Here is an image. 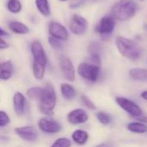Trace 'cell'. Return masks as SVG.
Instances as JSON below:
<instances>
[{
	"instance_id": "3",
	"label": "cell",
	"mask_w": 147,
	"mask_h": 147,
	"mask_svg": "<svg viewBox=\"0 0 147 147\" xmlns=\"http://www.w3.org/2000/svg\"><path fill=\"white\" fill-rule=\"evenodd\" d=\"M57 102V95L53 86L51 84H47L44 87V92L38 101V107L40 111L45 115L53 113Z\"/></svg>"
},
{
	"instance_id": "32",
	"label": "cell",
	"mask_w": 147,
	"mask_h": 147,
	"mask_svg": "<svg viewBox=\"0 0 147 147\" xmlns=\"http://www.w3.org/2000/svg\"><path fill=\"white\" fill-rule=\"evenodd\" d=\"M90 61H91V64L101 66V58H100V56L98 54L90 55Z\"/></svg>"
},
{
	"instance_id": "7",
	"label": "cell",
	"mask_w": 147,
	"mask_h": 147,
	"mask_svg": "<svg viewBox=\"0 0 147 147\" xmlns=\"http://www.w3.org/2000/svg\"><path fill=\"white\" fill-rule=\"evenodd\" d=\"M59 67L63 77L69 82L75 80V68L71 60L66 56H61L59 59Z\"/></svg>"
},
{
	"instance_id": "19",
	"label": "cell",
	"mask_w": 147,
	"mask_h": 147,
	"mask_svg": "<svg viewBox=\"0 0 147 147\" xmlns=\"http://www.w3.org/2000/svg\"><path fill=\"white\" fill-rule=\"evenodd\" d=\"M60 92L63 97L66 100H71L77 95L76 90L69 84H62L60 85Z\"/></svg>"
},
{
	"instance_id": "2",
	"label": "cell",
	"mask_w": 147,
	"mask_h": 147,
	"mask_svg": "<svg viewBox=\"0 0 147 147\" xmlns=\"http://www.w3.org/2000/svg\"><path fill=\"white\" fill-rule=\"evenodd\" d=\"M115 45L120 53L131 60H137L142 55V48L130 39L118 36L115 40Z\"/></svg>"
},
{
	"instance_id": "9",
	"label": "cell",
	"mask_w": 147,
	"mask_h": 147,
	"mask_svg": "<svg viewBox=\"0 0 147 147\" xmlns=\"http://www.w3.org/2000/svg\"><path fill=\"white\" fill-rule=\"evenodd\" d=\"M48 31H49L50 36L54 37L62 41L67 40L69 37V33L67 29L65 28V27H64L62 24L56 22H51L49 23Z\"/></svg>"
},
{
	"instance_id": "11",
	"label": "cell",
	"mask_w": 147,
	"mask_h": 147,
	"mask_svg": "<svg viewBox=\"0 0 147 147\" xmlns=\"http://www.w3.org/2000/svg\"><path fill=\"white\" fill-rule=\"evenodd\" d=\"M38 127L42 132L51 134H57L62 129L61 125L58 121L48 118H41L38 121Z\"/></svg>"
},
{
	"instance_id": "35",
	"label": "cell",
	"mask_w": 147,
	"mask_h": 147,
	"mask_svg": "<svg viewBox=\"0 0 147 147\" xmlns=\"http://www.w3.org/2000/svg\"><path fill=\"white\" fill-rule=\"evenodd\" d=\"M0 36H1V38H3V37H4V36H9V34H8V33L5 32L3 28H1V29H0Z\"/></svg>"
},
{
	"instance_id": "28",
	"label": "cell",
	"mask_w": 147,
	"mask_h": 147,
	"mask_svg": "<svg viewBox=\"0 0 147 147\" xmlns=\"http://www.w3.org/2000/svg\"><path fill=\"white\" fill-rule=\"evenodd\" d=\"M10 121V119L9 117V115L3 110L0 111V127H4L5 126H7Z\"/></svg>"
},
{
	"instance_id": "14",
	"label": "cell",
	"mask_w": 147,
	"mask_h": 147,
	"mask_svg": "<svg viewBox=\"0 0 147 147\" xmlns=\"http://www.w3.org/2000/svg\"><path fill=\"white\" fill-rule=\"evenodd\" d=\"M13 106L16 113L18 115H22L26 108V98L21 92H16L13 96Z\"/></svg>"
},
{
	"instance_id": "20",
	"label": "cell",
	"mask_w": 147,
	"mask_h": 147,
	"mask_svg": "<svg viewBox=\"0 0 147 147\" xmlns=\"http://www.w3.org/2000/svg\"><path fill=\"white\" fill-rule=\"evenodd\" d=\"M129 75L134 80L147 81V69L134 68L129 71Z\"/></svg>"
},
{
	"instance_id": "33",
	"label": "cell",
	"mask_w": 147,
	"mask_h": 147,
	"mask_svg": "<svg viewBox=\"0 0 147 147\" xmlns=\"http://www.w3.org/2000/svg\"><path fill=\"white\" fill-rule=\"evenodd\" d=\"M8 47H9L8 43H7L3 38H1V39H0V49L3 50V49L8 48Z\"/></svg>"
},
{
	"instance_id": "5",
	"label": "cell",
	"mask_w": 147,
	"mask_h": 147,
	"mask_svg": "<svg viewBox=\"0 0 147 147\" xmlns=\"http://www.w3.org/2000/svg\"><path fill=\"white\" fill-rule=\"evenodd\" d=\"M115 102L120 106V108H121L124 111H126L128 115H130L135 119L143 115L140 107L137 105L134 102L126 97H116Z\"/></svg>"
},
{
	"instance_id": "24",
	"label": "cell",
	"mask_w": 147,
	"mask_h": 147,
	"mask_svg": "<svg viewBox=\"0 0 147 147\" xmlns=\"http://www.w3.org/2000/svg\"><path fill=\"white\" fill-rule=\"evenodd\" d=\"M7 8L11 13L17 14L22 10V3L19 0H9L7 3Z\"/></svg>"
},
{
	"instance_id": "4",
	"label": "cell",
	"mask_w": 147,
	"mask_h": 147,
	"mask_svg": "<svg viewBox=\"0 0 147 147\" xmlns=\"http://www.w3.org/2000/svg\"><path fill=\"white\" fill-rule=\"evenodd\" d=\"M101 69L100 66L90 63H81L78 66V73L81 78L89 81L96 82L100 76Z\"/></svg>"
},
{
	"instance_id": "6",
	"label": "cell",
	"mask_w": 147,
	"mask_h": 147,
	"mask_svg": "<svg viewBox=\"0 0 147 147\" xmlns=\"http://www.w3.org/2000/svg\"><path fill=\"white\" fill-rule=\"evenodd\" d=\"M88 28V22L87 20L79 16V15H73L70 21V29L71 31L77 35L84 34Z\"/></svg>"
},
{
	"instance_id": "10",
	"label": "cell",
	"mask_w": 147,
	"mask_h": 147,
	"mask_svg": "<svg viewBox=\"0 0 147 147\" xmlns=\"http://www.w3.org/2000/svg\"><path fill=\"white\" fill-rule=\"evenodd\" d=\"M30 50L34 58V61L40 63L42 65H47V57L46 52L43 48V46L39 40H34L31 43Z\"/></svg>"
},
{
	"instance_id": "22",
	"label": "cell",
	"mask_w": 147,
	"mask_h": 147,
	"mask_svg": "<svg viewBox=\"0 0 147 147\" xmlns=\"http://www.w3.org/2000/svg\"><path fill=\"white\" fill-rule=\"evenodd\" d=\"M35 4L37 9L41 15L45 16H48L50 15L51 10H50L48 0H35Z\"/></svg>"
},
{
	"instance_id": "31",
	"label": "cell",
	"mask_w": 147,
	"mask_h": 147,
	"mask_svg": "<svg viewBox=\"0 0 147 147\" xmlns=\"http://www.w3.org/2000/svg\"><path fill=\"white\" fill-rule=\"evenodd\" d=\"M89 1H90V0H73L71 3V8H78V7L85 4Z\"/></svg>"
},
{
	"instance_id": "12",
	"label": "cell",
	"mask_w": 147,
	"mask_h": 147,
	"mask_svg": "<svg viewBox=\"0 0 147 147\" xmlns=\"http://www.w3.org/2000/svg\"><path fill=\"white\" fill-rule=\"evenodd\" d=\"M89 120L87 112L82 109H77L71 110L67 115V121L72 125H78L85 123Z\"/></svg>"
},
{
	"instance_id": "15",
	"label": "cell",
	"mask_w": 147,
	"mask_h": 147,
	"mask_svg": "<svg viewBox=\"0 0 147 147\" xmlns=\"http://www.w3.org/2000/svg\"><path fill=\"white\" fill-rule=\"evenodd\" d=\"M13 74V65L11 61H5L0 65V78L2 80H9Z\"/></svg>"
},
{
	"instance_id": "1",
	"label": "cell",
	"mask_w": 147,
	"mask_h": 147,
	"mask_svg": "<svg viewBox=\"0 0 147 147\" xmlns=\"http://www.w3.org/2000/svg\"><path fill=\"white\" fill-rule=\"evenodd\" d=\"M137 8V3L134 0H120L112 7L111 15L115 20L127 21L135 15Z\"/></svg>"
},
{
	"instance_id": "13",
	"label": "cell",
	"mask_w": 147,
	"mask_h": 147,
	"mask_svg": "<svg viewBox=\"0 0 147 147\" xmlns=\"http://www.w3.org/2000/svg\"><path fill=\"white\" fill-rule=\"evenodd\" d=\"M15 132L21 139L27 141H34L38 138V133L36 129L30 126L16 127L15 129Z\"/></svg>"
},
{
	"instance_id": "25",
	"label": "cell",
	"mask_w": 147,
	"mask_h": 147,
	"mask_svg": "<svg viewBox=\"0 0 147 147\" xmlns=\"http://www.w3.org/2000/svg\"><path fill=\"white\" fill-rule=\"evenodd\" d=\"M101 50H102V45L98 41L91 42L88 47V51H89L90 55H96V54L99 55Z\"/></svg>"
},
{
	"instance_id": "8",
	"label": "cell",
	"mask_w": 147,
	"mask_h": 147,
	"mask_svg": "<svg viewBox=\"0 0 147 147\" xmlns=\"http://www.w3.org/2000/svg\"><path fill=\"white\" fill-rule=\"evenodd\" d=\"M115 26V19L113 16H104L96 25L95 30L101 35H109L111 34L114 31Z\"/></svg>"
},
{
	"instance_id": "29",
	"label": "cell",
	"mask_w": 147,
	"mask_h": 147,
	"mask_svg": "<svg viewBox=\"0 0 147 147\" xmlns=\"http://www.w3.org/2000/svg\"><path fill=\"white\" fill-rule=\"evenodd\" d=\"M81 102H82L83 104H84L86 108H88L89 109H91V110L96 109L95 104H94V103L92 102V101L90 100L86 96H84V95H82V96H81Z\"/></svg>"
},
{
	"instance_id": "34",
	"label": "cell",
	"mask_w": 147,
	"mask_h": 147,
	"mask_svg": "<svg viewBox=\"0 0 147 147\" xmlns=\"http://www.w3.org/2000/svg\"><path fill=\"white\" fill-rule=\"evenodd\" d=\"M136 120H138L139 121L143 122V123H147V116L146 115H144L139 116L138 118H136Z\"/></svg>"
},
{
	"instance_id": "17",
	"label": "cell",
	"mask_w": 147,
	"mask_h": 147,
	"mask_svg": "<svg viewBox=\"0 0 147 147\" xmlns=\"http://www.w3.org/2000/svg\"><path fill=\"white\" fill-rule=\"evenodd\" d=\"M71 138H72V140H73V141L75 143H77L78 145L83 146L88 141L89 134H88L87 132H85L84 130L78 129V130L73 132V134L71 135Z\"/></svg>"
},
{
	"instance_id": "16",
	"label": "cell",
	"mask_w": 147,
	"mask_h": 147,
	"mask_svg": "<svg viewBox=\"0 0 147 147\" xmlns=\"http://www.w3.org/2000/svg\"><path fill=\"white\" fill-rule=\"evenodd\" d=\"M9 28L12 32H14L17 34H27L30 31L29 28L27 25H25L22 22H16V21L10 22L9 23Z\"/></svg>"
},
{
	"instance_id": "38",
	"label": "cell",
	"mask_w": 147,
	"mask_h": 147,
	"mask_svg": "<svg viewBox=\"0 0 147 147\" xmlns=\"http://www.w3.org/2000/svg\"><path fill=\"white\" fill-rule=\"evenodd\" d=\"M59 1H67V0H59Z\"/></svg>"
},
{
	"instance_id": "27",
	"label": "cell",
	"mask_w": 147,
	"mask_h": 147,
	"mask_svg": "<svg viewBox=\"0 0 147 147\" xmlns=\"http://www.w3.org/2000/svg\"><path fill=\"white\" fill-rule=\"evenodd\" d=\"M71 142L69 139L67 138H59L51 146V147H71Z\"/></svg>"
},
{
	"instance_id": "36",
	"label": "cell",
	"mask_w": 147,
	"mask_h": 147,
	"mask_svg": "<svg viewBox=\"0 0 147 147\" xmlns=\"http://www.w3.org/2000/svg\"><path fill=\"white\" fill-rule=\"evenodd\" d=\"M140 96H141V97H142L144 100L147 101V90H145V91L141 92V94H140Z\"/></svg>"
},
{
	"instance_id": "30",
	"label": "cell",
	"mask_w": 147,
	"mask_h": 147,
	"mask_svg": "<svg viewBox=\"0 0 147 147\" xmlns=\"http://www.w3.org/2000/svg\"><path fill=\"white\" fill-rule=\"evenodd\" d=\"M49 43L50 45L53 47V48H56V49H59V48H61L63 47V43H62V40H58L54 37H52L50 36L49 37Z\"/></svg>"
},
{
	"instance_id": "37",
	"label": "cell",
	"mask_w": 147,
	"mask_h": 147,
	"mask_svg": "<svg viewBox=\"0 0 147 147\" xmlns=\"http://www.w3.org/2000/svg\"><path fill=\"white\" fill-rule=\"evenodd\" d=\"M145 29H146V30H147V25H146V26H145Z\"/></svg>"
},
{
	"instance_id": "18",
	"label": "cell",
	"mask_w": 147,
	"mask_h": 147,
	"mask_svg": "<svg viewBox=\"0 0 147 147\" xmlns=\"http://www.w3.org/2000/svg\"><path fill=\"white\" fill-rule=\"evenodd\" d=\"M127 130L131 133L142 134L147 133V126L145 123L140 122V121H134V122L128 123Z\"/></svg>"
},
{
	"instance_id": "23",
	"label": "cell",
	"mask_w": 147,
	"mask_h": 147,
	"mask_svg": "<svg viewBox=\"0 0 147 147\" xmlns=\"http://www.w3.org/2000/svg\"><path fill=\"white\" fill-rule=\"evenodd\" d=\"M44 92V87H31L26 91V95L28 98L39 101Z\"/></svg>"
},
{
	"instance_id": "26",
	"label": "cell",
	"mask_w": 147,
	"mask_h": 147,
	"mask_svg": "<svg viewBox=\"0 0 147 147\" xmlns=\"http://www.w3.org/2000/svg\"><path fill=\"white\" fill-rule=\"evenodd\" d=\"M96 118L99 121V122L102 123V125H109V124H110V122L112 121L110 115L104 112H98L96 114Z\"/></svg>"
},
{
	"instance_id": "21",
	"label": "cell",
	"mask_w": 147,
	"mask_h": 147,
	"mask_svg": "<svg viewBox=\"0 0 147 147\" xmlns=\"http://www.w3.org/2000/svg\"><path fill=\"white\" fill-rule=\"evenodd\" d=\"M46 66L47 65H42L40 63H38L35 61L33 62V74L37 80L43 79L45 76V72H46Z\"/></svg>"
}]
</instances>
